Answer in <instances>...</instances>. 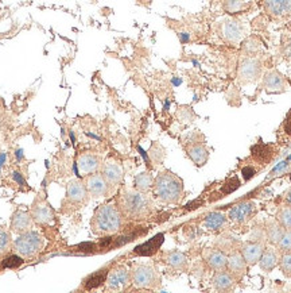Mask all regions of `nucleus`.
I'll list each match as a JSON object with an SVG mask.
<instances>
[{
	"instance_id": "obj_1",
	"label": "nucleus",
	"mask_w": 291,
	"mask_h": 293,
	"mask_svg": "<svg viewBox=\"0 0 291 293\" xmlns=\"http://www.w3.org/2000/svg\"><path fill=\"white\" fill-rule=\"evenodd\" d=\"M154 192L166 203H178L182 197V181L171 172H162L154 181Z\"/></svg>"
},
{
	"instance_id": "obj_2",
	"label": "nucleus",
	"mask_w": 291,
	"mask_h": 293,
	"mask_svg": "<svg viewBox=\"0 0 291 293\" xmlns=\"http://www.w3.org/2000/svg\"><path fill=\"white\" fill-rule=\"evenodd\" d=\"M122 226V216L119 209L113 204H105L96 211L92 227L97 234H109L118 231Z\"/></svg>"
},
{
	"instance_id": "obj_3",
	"label": "nucleus",
	"mask_w": 291,
	"mask_h": 293,
	"mask_svg": "<svg viewBox=\"0 0 291 293\" xmlns=\"http://www.w3.org/2000/svg\"><path fill=\"white\" fill-rule=\"evenodd\" d=\"M43 245L45 241L41 234L37 231H26L22 232V235L18 236V239L15 241V250L22 257L31 258L42 250Z\"/></svg>"
},
{
	"instance_id": "obj_4",
	"label": "nucleus",
	"mask_w": 291,
	"mask_h": 293,
	"mask_svg": "<svg viewBox=\"0 0 291 293\" xmlns=\"http://www.w3.org/2000/svg\"><path fill=\"white\" fill-rule=\"evenodd\" d=\"M150 201L141 191H127L122 197V208L131 216H141L148 211Z\"/></svg>"
},
{
	"instance_id": "obj_5",
	"label": "nucleus",
	"mask_w": 291,
	"mask_h": 293,
	"mask_svg": "<svg viewBox=\"0 0 291 293\" xmlns=\"http://www.w3.org/2000/svg\"><path fill=\"white\" fill-rule=\"evenodd\" d=\"M132 281L138 288H154L158 284V274L151 266L147 265H139L134 269L132 273Z\"/></svg>"
},
{
	"instance_id": "obj_6",
	"label": "nucleus",
	"mask_w": 291,
	"mask_h": 293,
	"mask_svg": "<svg viewBox=\"0 0 291 293\" xmlns=\"http://www.w3.org/2000/svg\"><path fill=\"white\" fill-rule=\"evenodd\" d=\"M86 189L93 197H103L108 194V183L103 175H92L86 179Z\"/></svg>"
},
{
	"instance_id": "obj_7",
	"label": "nucleus",
	"mask_w": 291,
	"mask_h": 293,
	"mask_svg": "<svg viewBox=\"0 0 291 293\" xmlns=\"http://www.w3.org/2000/svg\"><path fill=\"white\" fill-rule=\"evenodd\" d=\"M260 73V62L254 58H247L241 62L239 69V76L241 81H255Z\"/></svg>"
},
{
	"instance_id": "obj_8",
	"label": "nucleus",
	"mask_w": 291,
	"mask_h": 293,
	"mask_svg": "<svg viewBox=\"0 0 291 293\" xmlns=\"http://www.w3.org/2000/svg\"><path fill=\"white\" fill-rule=\"evenodd\" d=\"M264 245L263 242H249V243H245L241 249V254L244 257L247 265H255L258 264L260 257L263 254L264 251Z\"/></svg>"
},
{
	"instance_id": "obj_9",
	"label": "nucleus",
	"mask_w": 291,
	"mask_h": 293,
	"mask_svg": "<svg viewBox=\"0 0 291 293\" xmlns=\"http://www.w3.org/2000/svg\"><path fill=\"white\" fill-rule=\"evenodd\" d=\"M256 211V207L252 201H245V203L237 204L229 211V217L233 222L243 223L248 220L249 217L252 216Z\"/></svg>"
},
{
	"instance_id": "obj_10",
	"label": "nucleus",
	"mask_w": 291,
	"mask_h": 293,
	"mask_svg": "<svg viewBox=\"0 0 291 293\" xmlns=\"http://www.w3.org/2000/svg\"><path fill=\"white\" fill-rule=\"evenodd\" d=\"M130 281V274L126 268H118V269L112 270L107 277V285L109 289L118 291L123 289Z\"/></svg>"
},
{
	"instance_id": "obj_11",
	"label": "nucleus",
	"mask_w": 291,
	"mask_h": 293,
	"mask_svg": "<svg viewBox=\"0 0 291 293\" xmlns=\"http://www.w3.org/2000/svg\"><path fill=\"white\" fill-rule=\"evenodd\" d=\"M264 8L274 16L291 14V0H264Z\"/></svg>"
},
{
	"instance_id": "obj_12",
	"label": "nucleus",
	"mask_w": 291,
	"mask_h": 293,
	"mask_svg": "<svg viewBox=\"0 0 291 293\" xmlns=\"http://www.w3.org/2000/svg\"><path fill=\"white\" fill-rule=\"evenodd\" d=\"M226 268L229 269V273L236 277V279H240L245 272V268H247V262H245L244 257L241 253H232V254L228 257V261H226Z\"/></svg>"
},
{
	"instance_id": "obj_13",
	"label": "nucleus",
	"mask_w": 291,
	"mask_h": 293,
	"mask_svg": "<svg viewBox=\"0 0 291 293\" xmlns=\"http://www.w3.org/2000/svg\"><path fill=\"white\" fill-rule=\"evenodd\" d=\"M104 179L111 185H118L123 179V168L115 161H108L103 168Z\"/></svg>"
},
{
	"instance_id": "obj_14",
	"label": "nucleus",
	"mask_w": 291,
	"mask_h": 293,
	"mask_svg": "<svg viewBox=\"0 0 291 293\" xmlns=\"http://www.w3.org/2000/svg\"><path fill=\"white\" fill-rule=\"evenodd\" d=\"M77 168L82 175H90L100 168V158L94 154H81L77 161Z\"/></svg>"
},
{
	"instance_id": "obj_15",
	"label": "nucleus",
	"mask_w": 291,
	"mask_h": 293,
	"mask_svg": "<svg viewBox=\"0 0 291 293\" xmlns=\"http://www.w3.org/2000/svg\"><path fill=\"white\" fill-rule=\"evenodd\" d=\"M66 195H68V198L73 203H81L86 197V187H84V184L78 180L71 181L68 184Z\"/></svg>"
},
{
	"instance_id": "obj_16",
	"label": "nucleus",
	"mask_w": 291,
	"mask_h": 293,
	"mask_svg": "<svg viewBox=\"0 0 291 293\" xmlns=\"http://www.w3.org/2000/svg\"><path fill=\"white\" fill-rule=\"evenodd\" d=\"M264 88L267 92H282L285 90V80L278 72H268L263 80Z\"/></svg>"
},
{
	"instance_id": "obj_17",
	"label": "nucleus",
	"mask_w": 291,
	"mask_h": 293,
	"mask_svg": "<svg viewBox=\"0 0 291 293\" xmlns=\"http://www.w3.org/2000/svg\"><path fill=\"white\" fill-rule=\"evenodd\" d=\"M222 34L225 39H228L229 42H239L241 37H243V27L239 22L236 20H226L224 26H222Z\"/></svg>"
},
{
	"instance_id": "obj_18",
	"label": "nucleus",
	"mask_w": 291,
	"mask_h": 293,
	"mask_svg": "<svg viewBox=\"0 0 291 293\" xmlns=\"http://www.w3.org/2000/svg\"><path fill=\"white\" fill-rule=\"evenodd\" d=\"M205 260H207L209 268L213 270H224L226 268V255L220 250H209L205 253Z\"/></svg>"
},
{
	"instance_id": "obj_19",
	"label": "nucleus",
	"mask_w": 291,
	"mask_h": 293,
	"mask_svg": "<svg viewBox=\"0 0 291 293\" xmlns=\"http://www.w3.org/2000/svg\"><path fill=\"white\" fill-rule=\"evenodd\" d=\"M279 262V254L274 247H267L264 249L263 254L259 260V265L264 272H271Z\"/></svg>"
},
{
	"instance_id": "obj_20",
	"label": "nucleus",
	"mask_w": 291,
	"mask_h": 293,
	"mask_svg": "<svg viewBox=\"0 0 291 293\" xmlns=\"http://www.w3.org/2000/svg\"><path fill=\"white\" fill-rule=\"evenodd\" d=\"M31 227V216L27 212L23 211H18L15 212L11 220V228L14 232H26L28 231V228Z\"/></svg>"
},
{
	"instance_id": "obj_21",
	"label": "nucleus",
	"mask_w": 291,
	"mask_h": 293,
	"mask_svg": "<svg viewBox=\"0 0 291 293\" xmlns=\"http://www.w3.org/2000/svg\"><path fill=\"white\" fill-rule=\"evenodd\" d=\"M283 232H285V227L278 222L277 219H271L266 224V235H267L268 242L271 245H278V242L282 238Z\"/></svg>"
},
{
	"instance_id": "obj_22",
	"label": "nucleus",
	"mask_w": 291,
	"mask_h": 293,
	"mask_svg": "<svg viewBox=\"0 0 291 293\" xmlns=\"http://www.w3.org/2000/svg\"><path fill=\"white\" fill-rule=\"evenodd\" d=\"M164 236L163 234H158V235H155L152 239H150L148 242H146L143 245L138 246L137 249H135V253L139 255H151L154 254L155 251L158 250L160 247V245L163 243Z\"/></svg>"
},
{
	"instance_id": "obj_23",
	"label": "nucleus",
	"mask_w": 291,
	"mask_h": 293,
	"mask_svg": "<svg viewBox=\"0 0 291 293\" xmlns=\"http://www.w3.org/2000/svg\"><path fill=\"white\" fill-rule=\"evenodd\" d=\"M33 217L34 220L39 224H47V223L53 222L54 212L47 204H38L37 207H34L33 209Z\"/></svg>"
},
{
	"instance_id": "obj_24",
	"label": "nucleus",
	"mask_w": 291,
	"mask_h": 293,
	"mask_svg": "<svg viewBox=\"0 0 291 293\" xmlns=\"http://www.w3.org/2000/svg\"><path fill=\"white\" fill-rule=\"evenodd\" d=\"M233 285H235V280L230 273L218 270V273L215 274L213 277V287L218 291H229L233 288Z\"/></svg>"
},
{
	"instance_id": "obj_25",
	"label": "nucleus",
	"mask_w": 291,
	"mask_h": 293,
	"mask_svg": "<svg viewBox=\"0 0 291 293\" xmlns=\"http://www.w3.org/2000/svg\"><path fill=\"white\" fill-rule=\"evenodd\" d=\"M188 154L192 158L193 162L198 166L205 165L208 161V157H209L208 149L205 146H202V145H194V146L189 147Z\"/></svg>"
},
{
	"instance_id": "obj_26",
	"label": "nucleus",
	"mask_w": 291,
	"mask_h": 293,
	"mask_svg": "<svg viewBox=\"0 0 291 293\" xmlns=\"http://www.w3.org/2000/svg\"><path fill=\"white\" fill-rule=\"evenodd\" d=\"M252 156L259 162H267L268 160L273 158V151L271 147L266 145H256L252 147Z\"/></svg>"
},
{
	"instance_id": "obj_27",
	"label": "nucleus",
	"mask_w": 291,
	"mask_h": 293,
	"mask_svg": "<svg viewBox=\"0 0 291 293\" xmlns=\"http://www.w3.org/2000/svg\"><path fill=\"white\" fill-rule=\"evenodd\" d=\"M225 223V216L221 212H211L205 219V227L209 230H217L224 226Z\"/></svg>"
},
{
	"instance_id": "obj_28",
	"label": "nucleus",
	"mask_w": 291,
	"mask_h": 293,
	"mask_svg": "<svg viewBox=\"0 0 291 293\" xmlns=\"http://www.w3.org/2000/svg\"><path fill=\"white\" fill-rule=\"evenodd\" d=\"M135 185H137L138 191L146 192V191H148V189L154 185V179H152V176H151L150 173L143 172V173L137 176V179H135Z\"/></svg>"
},
{
	"instance_id": "obj_29",
	"label": "nucleus",
	"mask_w": 291,
	"mask_h": 293,
	"mask_svg": "<svg viewBox=\"0 0 291 293\" xmlns=\"http://www.w3.org/2000/svg\"><path fill=\"white\" fill-rule=\"evenodd\" d=\"M107 280V270H100L99 273L92 274L89 279L85 283V288L86 289H94L99 288L100 285H103Z\"/></svg>"
},
{
	"instance_id": "obj_30",
	"label": "nucleus",
	"mask_w": 291,
	"mask_h": 293,
	"mask_svg": "<svg viewBox=\"0 0 291 293\" xmlns=\"http://www.w3.org/2000/svg\"><path fill=\"white\" fill-rule=\"evenodd\" d=\"M167 262H169L170 266H173L174 269H182L186 266V257L182 253H179V251H173V253H170L167 255Z\"/></svg>"
},
{
	"instance_id": "obj_31",
	"label": "nucleus",
	"mask_w": 291,
	"mask_h": 293,
	"mask_svg": "<svg viewBox=\"0 0 291 293\" xmlns=\"http://www.w3.org/2000/svg\"><path fill=\"white\" fill-rule=\"evenodd\" d=\"M277 220L281 223L286 230H291V205L282 207L278 211Z\"/></svg>"
},
{
	"instance_id": "obj_32",
	"label": "nucleus",
	"mask_w": 291,
	"mask_h": 293,
	"mask_svg": "<svg viewBox=\"0 0 291 293\" xmlns=\"http://www.w3.org/2000/svg\"><path fill=\"white\" fill-rule=\"evenodd\" d=\"M22 264H23V260L19 255H9L1 262L3 268H5V269H16Z\"/></svg>"
},
{
	"instance_id": "obj_33",
	"label": "nucleus",
	"mask_w": 291,
	"mask_h": 293,
	"mask_svg": "<svg viewBox=\"0 0 291 293\" xmlns=\"http://www.w3.org/2000/svg\"><path fill=\"white\" fill-rule=\"evenodd\" d=\"M277 246L283 251H291V230H285L282 238L278 242Z\"/></svg>"
},
{
	"instance_id": "obj_34",
	"label": "nucleus",
	"mask_w": 291,
	"mask_h": 293,
	"mask_svg": "<svg viewBox=\"0 0 291 293\" xmlns=\"http://www.w3.org/2000/svg\"><path fill=\"white\" fill-rule=\"evenodd\" d=\"M281 269L286 277H291V251H286L281 258Z\"/></svg>"
},
{
	"instance_id": "obj_35",
	"label": "nucleus",
	"mask_w": 291,
	"mask_h": 293,
	"mask_svg": "<svg viewBox=\"0 0 291 293\" xmlns=\"http://www.w3.org/2000/svg\"><path fill=\"white\" fill-rule=\"evenodd\" d=\"M9 242H11V238H9L8 231H5L3 227H0V254L8 250Z\"/></svg>"
},
{
	"instance_id": "obj_36",
	"label": "nucleus",
	"mask_w": 291,
	"mask_h": 293,
	"mask_svg": "<svg viewBox=\"0 0 291 293\" xmlns=\"http://www.w3.org/2000/svg\"><path fill=\"white\" fill-rule=\"evenodd\" d=\"M240 187V180L237 177H232L226 181L225 184L222 185V194H230V192H233L236 189Z\"/></svg>"
},
{
	"instance_id": "obj_37",
	"label": "nucleus",
	"mask_w": 291,
	"mask_h": 293,
	"mask_svg": "<svg viewBox=\"0 0 291 293\" xmlns=\"http://www.w3.org/2000/svg\"><path fill=\"white\" fill-rule=\"evenodd\" d=\"M241 0H228V3H226V8L232 11V12H235V11H239L241 8Z\"/></svg>"
},
{
	"instance_id": "obj_38",
	"label": "nucleus",
	"mask_w": 291,
	"mask_h": 293,
	"mask_svg": "<svg viewBox=\"0 0 291 293\" xmlns=\"http://www.w3.org/2000/svg\"><path fill=\"white\" fill-rule=\"evenodd\" d=\"M255 173H256V170H255L252 166H245V168H243V170H241V175L244 176V179L247 180V181L252 179L255 176Z\"/></svg>"
},
{
	"instance_id": "obj_39",
	"label": "nucleus",
	"mask_w": 291,
	"mask_h": 293,
	"mask_svg": "<svg viewBox=\"0 0 291 293\" xmlns=\"http://www.w3.org/2000/svg\"><path fill=\"white\" fill-rule=\"evenodd\" d=\"M285 131H286L289 135H291V113L289 115V118L286 119V123H285Z\"/></svg>"
},
{
	"instance_id": "obj_40",
	"label": "nucleus",
	"mask_w": 291,
	"mask_h": 293,
	"mask_svg": "<svg viewBox=\"0 0 291 293\" xmlns=\"http://www.w3.org/2000/svg\"><path fill=\"white\" fill-rule=\"evenodd\" d=\"M179 38H181V41H182V42H186V41L189 39V35L188 34L182 33V34H179Z\"/></svg>"
},
{
	"instance_id": "obj_41",
	"label": "nucleus",
	"mask_w": 291,
	"mask_h": 293,
	"mask_svg": "<svg viewBox=\"0 0 291 293\" xmlns=\"http://www.w3.org/2000/svg\"><path fill=\"white\" fill-rule=\"evenodd\" d=\"M286 203L289 204V205H291V189L286 194Z\"/></svg>"
},
{
	"instance_id": "obj_42",
	"label": "nucleus",
	"mask_w": 291,
	"mask_h": 293,
	"mask_svg": "<svg viewBox=\"0 0 291 293\" xmlns=\"http://www.w3.org/2000/svg\"><path fill=\"white\" fill-rule=\"evenodd\" d=\"M173 84L174 85H179V84H181V80H179V79H174Z\"/></svg>"
},
{
	"instance_id": "obj_43",
	"label": "nucleus",
	"mask_w": 291,
	"mask_h": 293,
	"mask_svg": "<svg viewBox=\"0 0 291 293\" xmlns=\"http://www.w3.org/2000/svg\"><path fill=\"white\" fill-rule=\"evenodd\" d=\"M71 139H72V141H73V143H74V142H75V137H74V134H73V132H71Z\"/></svg>"
}]
</instances>
